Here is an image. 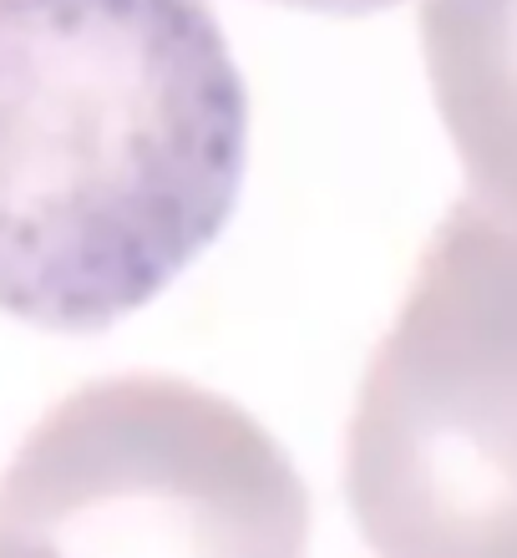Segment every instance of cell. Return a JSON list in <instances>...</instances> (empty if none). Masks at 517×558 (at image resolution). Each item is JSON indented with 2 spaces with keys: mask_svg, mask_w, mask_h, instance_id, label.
I'll return each instance as SVG.
<instances>
[{
  "mask_svg": "<svg viewBox=\"0 0 517 558\" xmlns=\"http://www.w3.org/2000/svg\"><path fill=\"white\" fill-rule=\"evenodd\" d=\"M249 92L208 0H0V310L97 336L223 234Z\"/></svg>",
  "mask_w": 517,
  "mask_h": 558,
  "instance_id": "1",
  "label": "cell"
},
{
  "mask_svg": "<svg viewBox=\"0 0 517 558\" xmlns=\"http://www.w3.org/2000/svg\"><path fill=\"white\" fill-rule=\"evenodd\" d=\"M345 502L376 558H517V229L472 198L370 355Z\"/></svg>",
  "mask_w": 517,
  "mask_h": 558,
  "instance_id": "2",
  "label": "cell"
},
{
  "mask_svg": "<svg viewBox=\"0 0 517 558\" xmlns=\"http://www.w3.org/2000/svg\"><path fill=\"white\" fill-rule=\"evenodd\" d=\"M0 538L41 558H305L310 493L244 407L127 371L26 432L0 472Z\"/></svg>",
  "mask_w": 517,
  "mask_h": 558,
  "instance_id": "3",
  "label": "cell"
},
{
  "mask_svg": "<svg viewBox=\"0 0 517 558\" xmlns=\"http://www.w3.org/2000/svg\"><path fill=\"white\" fill-rule=\"evenodd\" d=\"M421 46L467 198L517 229V0H427Z\"/></svg>",
  "mask_w": 517,
  "mask_h": 558,
  "instance_id": "4",
  "label": "cell"
},
{
  "mask_svg": "<svg viewBox=\"0 0 517 558\" xmlns=\"http://www.w3.org/2000/svg\"><path fill=\"white\" fill-rule=\"evenodd\" d=\"M0 558H41L36 548H26V544H11V538H0Z\"/></svg>",
  "mask_w": 517,
  "mask_h": 558,
  "instance_id": "5",
  "label": "cell"
}]
</instances>
